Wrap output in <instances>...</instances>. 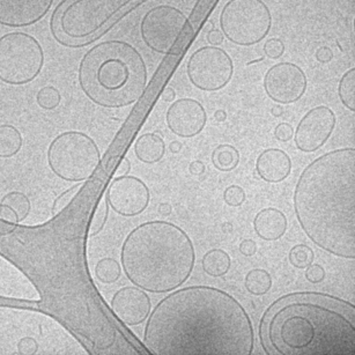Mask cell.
Instances as JSON below:
<instances>
[{"mask_svg": "<svg viewBox=\"0 0 355 355\" xmlns=\"http://www.w3.org/2000/svg\"><path fill=\"white\" fill-rule=\"evenodd\" d=\"M144 344L154 355H250L254 327L230 294L191 286L157 303L148 317Z\"/></svg>", "mask_w": 355, "mask_h": 355, "instance_id": "6da1fadb", "label": "cell"}, {"mask_svg": "<svg viewBox=\"0 0 355 355\" xmlns=\"http://www.w3.org/2000/svg\"><path fill=\"white\" fill-rule=\"evenodd\" d=\"M268 355H354V304L320 292L275 300L259 323Z\"/></svg>", "mask_w": 355, "mask_h": 355, "instance_id": "7a4b0ae2", "label": "cell"}, {"mask_svg": "<svg viewBox=\"0 0 355 355\" xmlns=\"http://www.w3.org/2000/svg\"><path fill=\"white\" fill-rule=\"evenodd\" d=\"M294 207L300 226L317 247L354 259V148L332 150L313 161L297 181Z\"/></svg>", "mask_w": 355, "mask_h": 355, "instance_id": "3957f363", "label": "cell"}, {"mask_svg": "<svg viewBox=\"0 0 355 355\" xmlns=\"http://www.w3.org/2000/svg\"><path fill=\"white\" fill-rule=\"evenodd\" d=\"M196 252L184 230L150 221L130 232L121 250L126 278L145 292L164 294L181 287L195 268Z\"/></svg>", "mask_w": 355, "mask_h": 355, "instance_id": "277c9868", "label": "cell"}, {"mask_svg": "<svg viewBox=\"0 0 355 355\" xmlns=\"http://www.w3.org/2000/svg\"><path fill=\"white\" fill-rule=\"evenodd\" d=\"M81 91L95 105L119 109L136 103L146 91L148 71L130 43L109 40L85 53L78 69Z\"/></svg>", "mask_w": 355, "mask_h": 355, "instance_id": "5b68a950", "label": "cell"}, {"mask_svg": "<svg viewBox=\"0 0 355 355\" xmlns=\"http://www.w3.org/2000/svg\"><path fill=\"white\" fill-rule=\"evenodd\" d=\"M48 164L57 178L72 183L89 180L101 164V152L94 139L80 131L60 133L50 143Z\"/></svg>", "mask_w": 355, "mask_h": 355, "instance_id": "8992f818", "label": "cell"}, {"mask_svg": "<svg viewBox=\"0 0 355 355\" xmlns=\"http://www.w3.org/2000/svg\"><path fill=\"white\" fill-rule=\"evenodd\" d=\"M44 65V51L34 36L12 32L0 37V81L24 86L39 77Z\"/></svg>", "mask_w": 355, "mask_h": 355, "instance_id": "52a82bcc", "label": "cell"}, {"mask_svg": "<svg viewBox=\"0 0 355 355\" xmlns=\"http://www.w3.org/2000/svg\"><path fill=\"white\" fill-rule=\"evenodd\" d=\"M272 15L263 0H230L220 15L223 36L240 46H252L266 37Z\"/></svg>", "mask_w": 355, "mask_h": 355, "instance_id": "ba28073f", "label": "cell"}, {"mask_svg": "<svg viewBox=\"0 0 355 355\" xmlns=\"http://www.w3.org/2000/svg\"><path fill=\"white\" fill-rule=\"evenodd\" d=\"M133 0H72L58 18L60 34L69 40H84L103 28Z\"/></svg>", "mask_w": 355, "mask_h": 355, "instance_id": "9c48e42d", "label": "cell"}, {"mask_svg": "<svg viewBox=\"0 0 355 355\" xmlns=\"http://www.w3.org/2000/svg\"><path fill=\"white\" fill-rule=\"evenodd\" d=\"M188 25V17L180 8L159 5L144 15L140 22V36L154 53L171 55Z\"/></svg>", "mask_w": 355, "mask_h": 355, "instance_id": "30bf717a", "label": "cell"}, {"mask_svg": "<svg viewBox=\"0 0 355 355\" xmlns=\"http://www.w3.org/2000/svg\"><path fill=\"white\" fill-rule=\"evenodd\" d=\"M187 74L190 83L200 91H220L233 78V60L220 46H202L189 58Z\"/></svg>", "mask_w": 355, "mask_h": 355, "instance_id": "8fae6325", "label": "cell"}, {"mask_svg": "<svg viewBox=\"0 0 355 355\" xmlns=\"http://www.w3.org/2000/svg\"><path fill=\"white\" fill-rule=\"evenodd\" d=\"M304 71L294 63L275 64L264 77V89L272 101L291 105L299 101L306 91Z\"/></svg>", "mask_w": 355, "mask_h": 355, "instance_id": "7c38bea8", "label": "cell"}, {"mask_svg": "<svg viewBox=\"0 0 355 355\" xmlns=\"http://www.w3.org/2000/svg\"><path fill=\"white\" fill-rule=\"evenodd\" d=\"M336 114L327 105H318L306 112L294 132L296 148L313 153L324 146L336 128Z\"/></svg>", "mask_w": 355, "mask_h": 355, "instance_id": "4fadbf2b", "label": "cell"}, {"mask_svg": "<svg viewBox=\"0 0 355 355\" xmlns=\"http://www.w3.org/2000/svg\"><path fill=\"white\" fill-rule=\"evenodd\" d=\"M109 206L122 216H136L150 204V190L141 180L133 176H119L109 185Z\"/></svg>", "mask_w": 355, "mask_h": 355, "instance_id": "5bb4252c", "label": "cell"}, {"mask_svg": "<svg viewBox=\"0 0 355 355\" xmlns=\"http://www.w3.org/2000/svg\"><path fill=\"white\" fill-rule=\"evenodd\" d=\"M167 125L171 132L181 138H192L202 132L207 122V114L195 98H180L168 109Z\"/></svg>", "mask_w": 355, "mask_h": 355, "instance_id": "9a60e30c", "label": "cell"}, {"mask_svg": "<svg viewBox=\"0 0 355 355\" xmlns=\"http://www.w3.org/2000/svg\"><path fill=\"white\" fill-rule=\"evenodd\" d=\"M55 0H0V25L25 28L41 21Z\"/></svg>", "mask_w": 355, "mask_h": 355, "instance_id": "2e32d148", "label": "cell"}, {"mask_svg": "<svg viewBox=\"0 0 355 355\" xmlns=\"http://www.w3.org/2000/svg\"><path fill=\"white\" fill-rule=\"evenodd\" d=\"M150 296L137 286L121 288L112 296V311L121 322L130 327L144 323L150 316Z\"/></svg>", "mask_w": 355, "mask_h": 355, "instance_id": "e0dca14e", "label": "cell"}, {"mask_svg": "<svg viewBox=\"0 0 355 355\" xmlns=\"http://www.w3.org/2000/svg\"><path fill=\"white\" fill-rule=\"evenodd\" d=\"M258 175L268 183L285 181L292 171V160L288 154L278 148H268L259 154L256 164Z\"/></svg>", "mask_w": 355, "mask_h": 355, "instance_id": "ac0fdd59", "label": "cell"}, {"mask_svg": "<svg viewBox=\"0 0 355 355\" xmlns=\"http://www.w3.org/2000/svg\"><path fill=\"white\" fill-rule=\"evenodd\" d=\"M287 218L279 209L268 207L254 216V228L258 236L264 241H277L287 232Z\"/></svg>", "mask_w": 355, "mask_h": 355, "instance_id": "d6986e66", "label": "cell"}, {"mask_svg": "<svg viewBox=\"0 0 355 355\" xmlns=\"http://www.w3.org/2000/svg\"><path fill=\"white\" fill-rule=\"evenodd\" d=\"M135 153L138 160L144 164H157L164 157L166 144L155 133H145L135 144Z\"/></svg>", "mask_w": 355, "mask_h": 355, "instance_id": "ffe728a7", "label": "cell"}, {"mask_svg": "<svg viewBox=\"0 0 355 355\" xmlns=\"http://www.w3.org/2000/svg\"><path fill=\"white\" fill-rule=\"evenodd\" d=\"M202 265L206 275L213 278H219L228 273L232 266V259L226 251L212 249L204 254Z\"/></svg>", "mask_w": 355, "mask_h": 355, "instance_id": "44dd1931", "label": "cell"}, {"mask_svg": "<svg viewBox=\"0 0 355 355\" xmlns=\"http://www.w3.org/2000/svg\"><path fill=\"white\" fill-rule=\"evenodd\" d=\"M24 146L20 131L11 124L0 125V157L10 159L17 155Z\"/></svg>", "mask_w": 355, "mask_h": 355, "instance_id": "7402d4cb", "label": "cell"}, {"mask_svg": "<svg viewBox=\"0 0 355 355\" xmlns=\"http://www.w3.org/2000/svg\"><path fill=\"white\" fill-rule=\"evenodd\" d=\"M212 162L219 171H234L240 164V152L232 145H220L213 150Z\"/></svg>", "mask_w": 355, "mask_h": 355, "instance_id": "603a6c76", "label": "cell"}, {"mask_svg": "<svg viewBox=\"0 0 355 355\" xmlns=\"http://www.w3.org/2000/svg\"><path fill=\"white\" fill-rule=\"evenodd\" d=\"M244 285H245L248 292L252 294V295H264L271 289V275L263 268H254L245 277Z\"/></svg>", "mask_w": 355, "mask_h": 355, "instance_id": "cb8c5ba5", "label": "cell"}, {"mask_svg": "<svg viewBox=\"0 0 355 355\" xmlns=\"http://www.w3.org/2000/svg\"><path fill=\"white\" fill-rule=\"evenodd\" d=\"M94 273L102 284H114L122 275V266L114 258H102L95 265Z\"/></svg>", "mask_w": 355, "mask_h": 355, "instance_id": "d4e9b609", "label": "cell"}, {"mask_svg": "<svg viewBox=\"0 0 355 355\" xmlns=\"http://www.w3.org/2000/svg\"><path fill=\"white\" fill-rule=\"evenodd\" d=\"M338 94L341 103L351 112H355V69L352 67L343 76L339 86Z\"/></svg>", "mask_w": 355, "mask_h": 355, "instance_id": "484cf974", "label": "cell"}, {"mask_svg": "<svg viewBox=\"0 0 355 355\" xmlns=\"http://www.w3.org/2000/svg\"><path fill=\"white\" fill-rule=\"evenodd\" d=\"M1 204L10 206L18 216L19 221L22 223L24 220L27 219V216L32 209V204L28 196L25 195L24 192L11 191L8 195H5L1 199Z\"/></svg>", "mask_w": 355, "mask_h": 355, "instance_id": "4316f807", "label": "cell"}, {"mask_svg": "<svg viewBox=\"0 0 355 355\" xmlns=\"http://www.w3.org/2000/svg\"><path fill=\"white\" fill-rule=\"evenodd\" d=\"M109 209H110V206H109L108 200H107V197L105 196L98 202V206L95 207L93 216H92L91 223H89V227H88L89 236H96L103 230L105 223L108 221Z\"/></svg>", "mask_w": 355, "mask_h": 355, "instance_id": "83f0119b", "label": "cell"}, {"mask_svg": "<svg viewBox=\"0 0 355 355\" xmlns=\"http://www.w3.org/2000/svg\"><path fill=\"white\" fill-rule=\"evenodd\" d=\"M315 254L313 249L306 244H297L289 252V261L296 268H306L313 264Z\"/></svg>", "mask_w": 355, "mask_h": 355, "instance_id": "f1b7e54d", "label": "cell"}, {"mask_svg": "<svg viewBox=\"0 0 355 355\" xmlns=\"http://www.w3.org/2000/svg\"><path fill=\"white\" fill-rule=\"evenodd\" d=\"M18 216L10 206L0 202V236H8L18 230Z\"/></svg>", "mask_w": 355, "mask_h": 355, "instance_id": "f546056e", "label": "cell"}, {"mask_svg": "<svg viewBox=\"0 0 355 355\" xmlns=\"http://www.w3.org/2000/svg\"><path fill=\"white\" fill-rule=\"evenodd\" d=\"M36 102L44 110H53L62 102V95L60 91L53 86H44L36 94Z\"/></svg>", "mask_w": 355, "mask_h": 355, "instance_id": "4dcf8cb0", "label": "cell"}, {"mask_svg": "<svg viewBox=\"0 0 355 355\" xmlns=\"http://www.w3.org/2000/svg\"><path fill=\"white\" fill-rule=\"evenodd\" d=\"M83 187L84 185L79 183V184L73 185L72 188L67 189V191H64L63 193H60L53 202V209H51L53 216H60V213L63 212L64 209H67L72 200L77 197Z\"/></svg>", "mask_w": 355, "mask_h": 355, "instance_id": "1f68e13d", "label": "cell"}, {"mask_svg": "<svg viewBox=\"0 0 355 355\" xmlns=\"http://www.w3.org/2000/svg\"><path fill=\"white\" fill-rule=\"evenodd\" d=\"M245 198H247L245 192L240 185H230L223 192V200L227 205L233 206V207L242 205L245 202Z\"/></svg>", "mask_w": 355, "mask_h": 355, "instance_id": "d6a6232c", "label": "cell"}, {"mask_svg": "<svg viewBox=\"0 0 355 355\" xmlns=\"http://www.w3.org/2000/svg\"><path fill=\"white\" fill-rule=\"evenodd\" d=\"M264 53L271 60H278L285 53V44L282 40L272 37L265 43Z\"/></svg>", "mask_w": 355, "mask_h": 355, "instance_id": "836d02e7", "label": "cell"}, {"mask_svg": "<svg viewBox=\"0 0 355 355\" xmlns=\"http://www.w3.org/2000/svg\"><path fill=\"white\" fill-rule=\"evenodd\" d=\"M17 349H18L19 354H36L39 351V343L35 338L24 337L18 341Z\"/></svg>", "mask_w": 355, "mask_h": 355, "instance_id": "e575fe53", "label": "cell"}, {"mask_svg": "<svg viewBox=\"0 0 355 355\" xmlns=\"http://www.w3.org/2000/svg\"><path fill=\"white\" fill-rule=\"evenodd\" d=\"M306 278L311 284L322 282L325 278L324 268L318 264H311L306 268Z\"/></svg>", "mask_w": 355, "mask_h": 355, "instance_id": "d590c367", "label": "cell"}, {"mask_svg": "<svg viewBox=\"0 0 355 355\" xmlns=\"http://www.w3.org/2000/svg\"><path fill=\"white\" fill-rule=\"evenodd\" d=\"M275 137L279 141H289L294 137V129L288 123H280L275 128Z\"/></svg>", "mask_w": 355, "mask_h": 355, "instance_id": "8d00e7d4", "label": "cell"}, {"mask_svg": "<svg viewBox=\"0 0 355 355\" xmlns=\"http://www.w3.org/2000/svg\"><path fill=\"white\" fill-rule=\"evenodd\" d=\"M316 60L322 64L330 63L334 60V51L329 46H320L315 53Z\"/></svg>", "mask_w": 355, "mask_h": 355, "instance_id": "74e56055", "label": "cell"}, {"mask_svg": "<svg viewBox=\"0 0 355 355\" xmlns=\"http://www.w3.org/2000/svg\"><path fill=\"white\" fill-rule=\"evenodd\" d=\"M257 251V244L252 240H244L240 244V252L245 257L254 256Z\"/></svg>", "mask_w": 355, "mask_h": 355, "instance_id": "f35d334b", "label": "cell"}, {"mask_svg": "<svg viewBox=\"0 0 355 355\" xmlns=\"http://www.w3.org/2000/svg\"><path fill=\"white\" fill-rule=\"evenodd\" d=\"M223 39H225V36H223V33L218 31V29H212V31L207 34V41H209L211 46H220V44H223Z\"/></svg>", "mask_w": 355, "mask_h": 355, "instance_id": "ab89813d", "label": "cell"}, {"mask_svg": "<svg viewBox=\"0 0 355 355\" xmlns=\"http://www.w3.org/2000/svg\"><path fill=\"white\" fill-rule=\"evenodd\" d=\"M130 171H131L130 160L128 157H124V159L121 161V164H119L117 169H116L115 175L117 178H119V176H126V175H129Z\"/></svg>", "mask_w": 355, "mask_h": 355, "instance_id": "60d3db41", "label": "cell"}, {"mask_svg": "<svg viewBox=\"0 0 355 355\" xmlns=\"http://www.w3.org/2000/svg\"><path fill=\"white\" fill-rule=\"evenodd\" d=\"M189 171H190V174L193 176H200L205 173V164H202V161H193L190 164Z\"/></svg>", "mask_w": 355, "mask_h": 355, "instance_id": "b9f144b4", "label": "cell"}, {"mask_svg": "<svg viewBox=\"0 0 355 355\" xmlns=\"http://www.w3.org/2000/svg\"><path fill=\"white\" fill-rule=\"evenodd\" d=\"M176 98V93L171 87H167L162 93V100L167 102H174Z\"/></svg>", "mask_w": 355, "mask_h": 355, "instance_id": "7bdbcfd3", "label": "cell"}, {"mask_svg": "<svg viewBox=\"0 0 355 355\" xmlns=\"http://www.w3.org/2000/svg\"><path fill=\"white\" fill-rule=\"evenodd\" d=\"M157 211H159V213L162 214V216H171L173 207H171V204H168V202H162V204H160L159 207H157Z\"/></svg>", "mask_w": 355, "mask_h": 355, "instance_id": "ee69618b", "label": "cell"}, {"mask_svg": "<svg viewBox=\"0 0 355 355\" xmlns=\"http://www.w3.org/2000/svg\"><path fill=\"white\" fill-rule=\"evenodd\" d=\"M214 119H216V122H225L227 119V114L225 110H216L214 112Z\"/></svg>", "mask_w": 355, "mask_h": 355, "instance_id": "f6af8a7d", "label": "cell"}, {"mask_svg": "<svg viewBox=\"0 0 355 355\" xmlns=\"http://www.w3.org/2000/svg\"><path fill=\"white\" fill-rule=\"evenodd\" d=\"M182 148V144L180 141H173V143L169 145V150H171V153H178Z\"/></svg>", "mask_w": 355, "mask_h": 355, "instance_id": "bcb514c9", "label": "cell"}, {"mask_svg": "<svg viewBox=\"0 0 355 355\" xmlns=\"http://www.w3.org/2000/svg\"><path fill=\"white\" fill-rule=\"evenodd\" d=\"M272 112H273L275 116H280L282 114V109L280 107H275V108L272 109Z\"/></svg>", "mask_w": 355, "mask_h": 355, "instance_id": "7dc6e473", "label": "cell"}]
</instances>
